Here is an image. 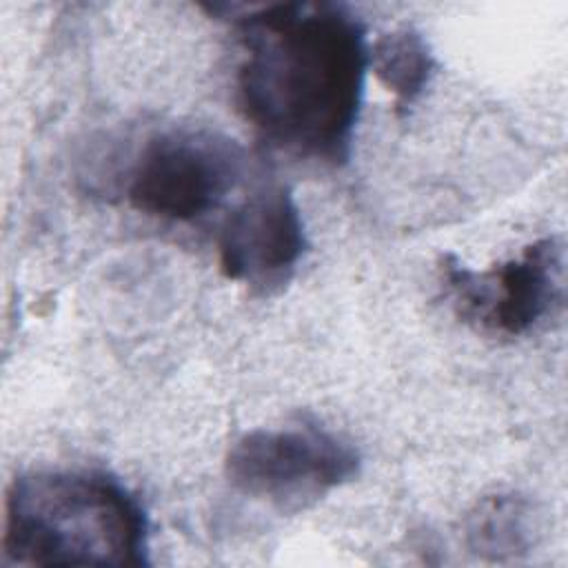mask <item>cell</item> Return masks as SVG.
<instances>
[{
    "mask_svg": "<svg viewBox=\"0 0 568 568\" xmlns=\"http://www.w3.org/2000/svg\"><path fill=\"white\" fill-rule=\"evenodd\" d=\"M244 173L242 146L206 129L153 135L129 180L131 204L155 217L189 222L215 209Z\"/></svg>",
    "mask_w": 568,
    "mask_h": 568,
    "instance_id": "cell-4",
    "label": "cell"
},
{
    "mask_svg": "<svg viewBox=\"0 0 568 568\" xmlns=\"http://www.w3.org/2000/svg\"><path fill=\"white\" fill-rule=\"evenodd\" d=\"M444 280L462 320L493 333L524 335L561 302L564 246L544 237L490 273L444 260Z\"/></svg>",
    "mask_w": 568,
    "mask_h": 568,
    "instance_id": "cell-5",
    "label": "cell"
},
{
    "mask_svg": "<svg viewBox=\"0 0 568 568\" xmlns=\"http://www.w3.org/2000/svg\"><path fill=\"white\" fill-rule=\"evenodd\" d=\"M217 251L229 280L262 293L288 282L306 251L304 220L291 191L271 184L246 195L226 217Z\"/></svg>",
    "mask_w": 568,
    "mask_h": 568,
    "instance_id": "cell-6",
    "label": "cell"
},
{
    "mask_svg": "<svg viewBox=\"0 0 568 568\" xmlns=\"http://www.w3.org/2000/svg\"><path fill=\"white\" fill-rule=\"evenodd\" d=\"M368 67L377 80L393 91L399 106L413 104L435 71L428 40L408 24L382 33L368 47Z\"/></svg>",
    "mask_w": 568,
    "mask_h": 568,
    "instance_id": "cell-7",
    "label": "cell"
},
{
    "mask_svg": "<svg viewBox=\"0 0 568 568\" xmlns=\"http://www.w3.org/2000/svg\"><path fill=\"white\" fill-rule=\"evenodd\" d=\"M532 510L519 495L484 497L466 517L468 548L488 559H508L532 546Z\"/></svg>",
    "mask_w": 568,
    "mask_h": 568,
    "instance_id": "cell-8",
    "label": "cell"
},
{
    "mask_svg": "<svg viewBox=\"0 0 568 568\" xmlns=\"http://www.w3.org/2000/svg\"><path fill=\"white\" fill-rule=\"evenodd\" d=\"M359 466L362 457L351 442L302 419L240 435L226 453L224 473L244 495L280 508H302L353 481Z\"/></svg>",
    "mask_w": 568,
    "mask_h": 568,
    "instance_id": "cell-3",
    "label": "cell"
},
{
    "mask_svg": "<svg viewBox=\"0 0 568 568\" xmlns=\"http://www.w3.org/2000/svg\"><path fill=\"white\" fill-rule=\"evenodd\" d=\"M244 60L237 104L271 144L339 166L351 158L364 80L366 31L335 2H273L235 18Z\"/></svg>",
    "mask_w": 568,
    "mask_h": 568,
    "instance_id": "cell-1",
    "label": "cell"
},
{
    "mask_svg": "<svg viewBox=\"0 0 568 568\" xmlns=\"http://www.w3.org/2000/svg\"><path fill=\"white\" fill-rule=\"evenodd\" d=\"M2 552L20 566H146L149 521L106 470H36L7 493Z\"/></svg>",
    "mask_w": 568,
    "mask_h": 568,
    "instance_id": "cell-2",
    "label": "cell"
}]
</instances>
